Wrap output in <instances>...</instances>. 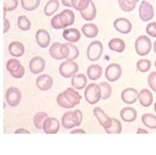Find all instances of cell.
Wrapping results in <instances>:
<instances>
[{
	"label": "cell",
	"instance_id": "8",
	"mask_svg": "<svg viewBox=\"0 0 156 155\" xmlns=\"http://www.w3.org/2000/svg\"><path fill=\"white\" fill-rule=\"evenodd\" d=\"M5 98L9 106H17L19 105L21 100V91L17 87H10L6 92Z\"/></svg>",
	"mask_w": 156,
	"mask_h": 155
},
{
	"label": "cell",
	"instance_id": "22",
	"mask_svg": "<svg viewBox=\"0 0 156 155\" xmlns=\"http://www.w3.org/2000/svg\"><path fill=\"white\" fill-rule=\"evenodd\" d=\"M9 50L10 54L16 57H21L25 51L23 44L18 41L12 42L9 45Z\"/></svg>",
	"mask_w": 156,
	"mask_h": 155
},
{
	"label": "cell",
	"instance_id": "17",
	"mask_svg": "<svg viewBox=\"0 0 156 155\" xmlns=\"http://www.w3.org/2000/svg\"><path fill=\"white\" fill-rule=\"evenodd\" d=\"M53 80L48 74H42L36 79L37 86L40 90L48 91L52 87Z\"/></svg>",
	"mask_w": 156,
	"mask_h": 155
},
{
	"label": "cell",
	"instance_id": "26",
	"mask_svg": "<svg viewBox=\"0 0 156 155\" xmlns=\"http://www.w3.org/2000/svg\"><path fill=\"white\" fill-rule=\"evenodd\" d=\"M88 78L91 80H97L101 77L102 74V69L98 64H93L87 69Z\"/></svg>",
	"mask_w": 156,
	"mask_h": 155
},
{
	"label": "cell",
	"instance_id": "32",
	"mask_svg": "<svg viewBox=\"0 0 156 155\" xmlns=\"http://www.w3.org/2000/svg\"><path fill=\"white\" fill-rule=\"evenodd\" d=\"M108 134H119L122 132L121 122L116 119L112 118V125L110 127L105 129Z\"/></svg>",
	"mask_w": 156,
	"mask_h": 155
},
{
	"label": "cell",
	"instance_id": "28",
	"mask_svg": "<svg viewBox=\"0 0 156 155\" xmlns=\"http://www.w3.org/2000/svg\"><path fill=\"white\" fill-rule=\"evenodd\" d=\"M138 1L139 0H118L119 7L121 10L126 12H130L134 10Z\"/></svg>",
	"mask_w": 156,
	"mask_h": 155
},
{
	"label": "cell",
	"instance_id": "21",
	"mask_svg": "<svg viewBox=\"0 0 156 155\" xmlns=\"http://www.w3.org/2000/svg\"><path fill=\"white\" fill-rule=\"evenodd\" d=\"M63 37L66 40L70 43H76L80 39L81 34L78 29L71 28L63 31Z\"/></svg>",
	"mask_w": 156,
	"mask_h": 155
},
{
	"label": "cell",
	"instance_id": "19",
	"mask_svg": "<svg viewBox=\"0 0 156 155\" xmlns=\"http://www.w3.org/2000/svg\"><path fill=\"white\" fill-rule=\"evenodd\" d=\"M138 99L142 106L149 107L153 103V96L151 92L149 90L144 88L139 93Z\"/></svg>",
	"mask_w": 156,
	"mask_h": 155
},
{
	"label": "cell",
	"instance_id": "40",
	"mask_svg": "<svg viewBox=\"0 0 156 155\" xmlns=\"http://www.w3.org/2000/svg\"><path fill=\"white\" fill-rule=\"evenodd\" d=\"M18 0H4V10L11 11L16 9L18 6Z\"/></svg>",
	"mask_w": 156,
	"mask_h": 155
},
{
	"label": "cell",
	"instance_id": "38",
	"mask_svg": "<svg viewBox=\"0 0 156 155\" xmlns=\"http://www.w3.org/2000/svg\"><path fill=\"white\" fill-rule=\"evenodd\" d=\"M18 26L23 31H27L31 27V22L26 16L21 15L18 19Z\"/></svg>",
	"mask_w": 156,
	"mask_h": 155
},
{
	"label": "cell",
	"instance_id": "24",
	"mask_svg": "<svg viewBox=\"0 0 156 155\" xmlns=\"http://www.w3.org/2000/svg\"><path fill=\"white\" fill-rule=\"evenodd\" d=\"M87 78L83 74L74 75L71 81L72 86L77 90L83 89L87 85Z\"/></svg>",
	"mask_w": 156,
	"mask_h": 155
},
{
	"label": "cell",
	"instance_id": "14",
	"mask_svg": "<svg viewBox=\"0 0 156 155\" xmlns=\"http://www.w3.org/2000/svg\"><path fill=\"white\" fill-rule=\"evenodd\" d=\"M46 63L44 59L39 56L32 58L29 63V68L31 72L34 74L41 73L45 68Z\"/></svg>",
	"mask_w": 156,
	"mask_h": 155
},
{
	"label": "cell",
	"instance_id": "49",
	"mask_svg": "<svg viewBox=\"0 0 156 155\" xmlns=\"http://www.w3.org/2000/svg\"><path fill=\"white\" fill-rule=\"evenodd\" d=\"M154 51L156 53V41L154 43Z\"/></svg>",
	"mask_w": 156,
	"mask_h": 155
},
{
	"label": "cell",
	"instance_id": "9",
	"mask_svg": "<svg viewBox=\"0 0 156 155\" xmlns=\"http://www.w3.org/2000/svg\"><path fill=\"white\" fill-rule=\"evenodd\" d=\"M139 15L143 21H148L152 19L154 15L153 7L146 1H143L139 7Z\"/></svg>",
	"mask_w": 156,
	"mask_h": 155
},
{
	"label": "cell",
	"instance_id": "18",
	"mask_svg": "<svg viewBox=\"0 0 156 155\" xmlns=\"http://www.w3.org/2000/svg\"><path fill=\"white\" fill-rule=\"evenodd\" d=\"M36 38L37 44L41 48H47L50 43V36L49 33L43 29H40L37 31Z\"/></svg>",
	"mask_w": 156,
	"mask_h": 155
},
{
	"label": "cell",
	"instance_id": "7",
	"mask_svg": "<svg viewBox=\"0 0 156 155\" xmlns=\"http://www.w3.org/2000/svg\"><path fill=\"white\" fill-rule=\"evenodd\" d=\"M103 53V46L99 41L92 42L87 50V57L92 61H96L101 57Z\"/></svg>",
	"mask_w": 156,
	"mask_h": 155
},
{
	"label": "cell",
	"instance_id": "3",
	"mask_svg": "<svg viewBox=\"0 0 156 155\" xmlns=\"http://www.w3.org/2000/svg\"><path fill=\"white\" fill-rule=\"evenodd\" d=\"M102 97L101 89L99 85L96 83H90L88 85L85 91V97L90 105L97 103Z\"/></svg>",
	"mask_w": 156,
	"mask_h": 155
},
{
	"label": "cell",
	"instance_id": "47",
	"mask_svg": "<svg viewBox=\"0 0 156 155\" xmlns=\"http://www.w3.org/2000/svg\"><path fill=\"white\" fill-rule=\"evenodd\" d=\"M15 134H20V133H27V134H30V132H29L28 130L24 129H23V128H21L19 129L18 130H17L15 133Z\"/></svg>",
	"mask_w": 156,
	"mask_h": 155
},
{
	"label": "cell",
	"instance_id": "16",
	"mask_svg": "<svg viewBox=\"0 0 156 155\" xmlns=\"http://www.w3.org/2000/svg\"><path fill=\"white\" fill-rule=\"evenodd\" d=\"M138 97V93L135 88H127L124 90L121 93L122 101L128 105L134 103Z\"/></svg>",
	"mask_w": 156,
	"mask_h": 155
},
{
	"label": "cell",
	"instance_id": "30",
	"mask_svg": "<svg viewBox=\"0 0 156 155\" xmlns=\"http://www.w3.org/2000/svg\"><path fill=\"white\" fill-rule=\"evenodd\" d=\"M141 120L147 127L150 129H156V116L153 114L146 113L142 116Z\"/></svg>",
	"mask_w": 156,
	"mask_h": 155
},
{
	"label": "cell",
	"instance_id": "6",
	"mask_svg": "<svg viewBox=\"0 0 156 155\" xmlns=\"http://www.w3.org/2000/svg\"><path fill=\"white\" fill-rule=\"evenodd\" d=\"M79 70L78 65L73 60H66L59 67V72L62 76L65 78H72Z\"/></svg>",
	"mask_w": 156,
	"mask_h": 155
},
{
	"label": "cell",
	"instance_id": "15",
	"mask_svg": "<svg viewBox=\"0 0 156 155\" xmlns=\"http://www.w3.org/2000/svg\"><path fill=\"white\" fill-rule=\"evenodd\" d=\"M115 29L122 34H128L132 29L131 22L125 18H119L115 20L114 22Z\"/></svg>",
	"mask_w": 156,
	"mask_h": 155
},
{
	"label": "cell",
	"instance_id": "29",
	"mask_svg": "<svg viewBox=\"0 0 156 155\" xmlns=\"http://www.w3.org/2000/svg\"><path fill=\"white\" fill-rule=\"evenodd\" d=\"M59 2L58 0H50L44 9V13L47 16L53 15L58 10Z\"/></svg>",
	"mask_w": 156,
	"mask_h": 155
},
{
	"label": "cell",
	"instance_id": "13",
	"mask_svg": "<svg viewBox=\"0 0 156 155\" xmlns=\"http://www.w3.org/2000/svg\"><path fill=\"white\" fill-rule=\"evenodd\" d=\"M94 115L97 118L101 125L105 129L110 127L112 125V118H110L104 113L102 109L97 107L94 109Z\"/></svg>",
	"mask_w": 156,
	"mask_h": 155
},
{
	"label": "cell",
	"instance_id": "50",
	"mask_svg": "<svg viewBox=\"0 0 156 155\" xmlns=\"http://www.w3.org/2000/svg\"><path fill=\"white\" fill-rule=\"evenodd\" d=\"M154 110H155V112H156V103L154 104Z\"/></svg>",
	"mask_w": 156,
	"mask_h": 155
},
{
	"label": "cell",
	"instance_id": "11",
	"mask_svg": "<svg viewBox=\"0 0 156 155\" xmlns=\"http://www.w3.org/2000/svg\"><path fill=\"white\" fill-rule=\"evenodd\" d=\"M60 123L58 120L53 117H48L44 122L43 129L46 134H56L58 132Z\"/></svg>",
	"mask_w": 156,
	"mask_h": 155
},
{
	"label": "cell",
	"instance_id": "51",
	"mask_svg": "<svg viewBox=\"0 0 156 155\" xmlns=\"http://www.w3.org/2000/svg\"><path fill=\"white\" fill-rule=\"evenodd\" d=\"M154 65H155V66L156 67V61H155V63H154Z\"/></svg>",
	"mask_w": 156,
	"mask_h": 155
},
{
	"label": "cell",
	"instance_id": "44",
	"mask_svg": "<svg viewBox=\"0 0 156 155\" xmlns=\"http://www.w3.org/2000/svg\"><path fill=\"white\" fill-rule=\"evenodd\" d=\"M4 33H6L10 28V21L5 18H4Z\"/></svg>",
	"mask_w": 156,
	"mask_h": 155
},
{
	"label": "cell",
	"instance_id": "34",
	"mask_svg": "<svg viewBox=\"0 0 156 155\" xmlns=\"http://www.w3.org/2000/svg\"><path fill=\"white\" fill-rule=\"evenodd\" d=\"M48 117V115L45 112L37 113L33 119V122L35 127L38 129H43V125L44 120Z\"/></svg>",
	"mask_w": 156,
	"mask_h": 155
},
{
	"label": "cell",
	"instance_id": "46",
	"mask_svg": "<svg viewBox=\"0 0 156 155\" xmlns=\"http://www.w3.org/2000/svg\"><path fill=\"white\" fill-rule=\"evenodd\" d=\"M71 134H79V133H81V134H85L86 132L82 130V129H75L73 131H72L70 132Z\"/></svg>",
	"mask_w": 156,
	"mask_h": 155
},
{
	"label": "cell",
	"instance_id": "33",
	"mask_svg": "<svg viewBox=\"0 0 156 155\" xmlns=\"http://www.w3.org/2000/svg\"><path fill=\"white\" fill-rule=\"evenodd\" d=\"M22 7L24 10L31 11L37 9L40 4V0H21Z\"/></svg>",
	"mask_w": 156,
	"mask_h": 155
},
{
	"label": "cell",
	"instance_id": "37",
	"mask_svg": "<svg viewBox=\"0 0 156 155\" xmlns=\"http://www.w3.org/2000/svg\"><path fill=\"white\" fill-rule=\"evenodd\" d=\"M151 67V63L149 60L141 59L138 61L136 63V67L139 71L145 73L150 70Z\"/></svg>",
	"mask_w": 156,
	"mask_h": 155
},
{
	"label": "cell",
	"instance_id": "10",
	"mask_svg": "<svg viewBox=\"0 0 156 155\" xmlns=\"http://www.w3.org/2000/svg\"><path fill=\"white\" fill-rule=\"evenodd\" d=\"M122 74V68L117 63L109 64L105 70V77L108 80L111 82L117 81L121 78Z\"/></svg>",
	"mask_w": 156,
	"mask_h": 155
},
{
	"label": "cell",
	"instance_id": "27",
	"mask_svg": "<svg viewBox=\"0 0 156 155\" xmlns=\"http://www.w3.org/2000/svg\"><path fill=\"white\" fill-rule=\"evenodd\" d=\"M108 46L109 48L112 51L118 53H122L126 49L125 42L122 40L118 38L112 39L109 42Z\"/></svg>",
	"mask_w": 156,
	"mask_h": 155
},
{
	"label": "cell",
	"instance_id": "48",
	"mask_svg": "<svg viewBox=\"0 0 156 155\" xmlns=\"http://www.w3.org/2000/svg\"><path fill=\"white\" fill-rule=\"evenodd\" d=\"M136 133L137 134H148V131L144 129H142V128H138V130L136 132Z\"/></svg>",
	"mask_w": 156,
	"mask_h": 155
},
{
	"label": "cell",
	"instance_id": "43",
	"mask_svg": "<svg viewBox=\"0 0 156 155\" xmlns=\"http://www.w3.org/2000/svg\"><path fill=\"white\" fill-rule=\"evenodd\" d=\"M51 25L52 27L55 29H62V27L61 26L59 18H58V14L55 15L51 21Z\"/></svg>",
	"mask_w": 156,
	"mask_h": 155
},
{
	"label": "cell",
	"instance_id": "1",
	"mask_svg": "<svg viewBox=\"0 0 156 155\" xmlns=\"http://www.w3.org/2000/svg\"><path fill=\"white\" fill-rule=\"evenodd\" d=\"M82 96L78 91L69 87L58 95L57 102L58 105L63 108H70L79 105Z\"/></svg>",
	"mask_w": 156,
	"mask_h": 155
},
{
	"label": "cell",
	"instance_id": "31",
	"mask_svg": "<svg viewBox=\"0 0 156 155\" xmlns=\"http://www.w3.org/2000/svg\"><path fill=\"white\" fill-rule=\"evenodd\" d=\"M62 45V44L61 43H55L51 46L49 49V53L53 58L58 60L63 59L61 53Z\"/></svg>",
	"mask_w": 156,
	"mask_h": 155
},
{
	"label": "cell",
	"instance_id": "25",
	"mask_svg": "<svg viewBox=\"0 0 156 155\" xmlns=\"http://www.w3.org/2000/svg\"><path fill=\"white\" fill-rule=\"evenodd\" d=\"M83 34L88 38H94L97 36L99 29L97 26L94 24H86L82 28Z\"/></svg>",
	"mask_w": 156,
	"mask_h": 155
},
{
	"label": "cell",
	"instance_id": "5",
	"mask_svg": "<svg viewBox=\"0 0 156 155\" xmlns=\"http://www.w3.org/2000/svg\"><path fill=\"white\" fill-rule=\"evenodd\" d=\"M6 67L10 74L16 78H22L25 74L24 67L17 59L12 58L9 60L6 64Z\"/></svg>",
	"mask_w": 156,
	"mask_h": 155
},
{
	"label": "cell",
	"instance_id": "4",
	"mask_svg": "<svg viewBox=\"0 0 156 155\" xmlns=\"http://www.w3.org/2000/svg\"><path fill=\"white\" fill-rule=\"evenodd\" d=\"M152 47L151 40L146 36H141L136 39L135 43V48L136 53L141 56L148 54Z\"/></svg>",
	"mask_w": 156,
	"mask_h": 155
},
{
	"label": "cell",
	"instance_id": "36",
	"mask_svg": "<svg viewBox=\"0 0 156 155\" xmlns=\"http://www.w3.org/2000/svg\"><path fill=\"white\" fill-rule=\"evenodd\" d=\"M90 0H72V7L79 11L85 10L89 6Z\"/></svg>",
	"mask_w": 156,
	"mask_h": 155
},
{
	"label": "cell",
	"instance_id": "39",
	"mask_svg": "<svg viewBox=\"0 0 156 155\" xmlns=\"http://www.w3.org/2000/svg\"><path fill=\"white\" fill-rule=\"evenodd\" d=\"M68 47V56L67 57L68 60H73L78 58L79 55V51L76 46L72 43H66Z\"/></svg>",
	"mask_w": 156,
	"mask_h": 155
},
{
	"label": "cell",
	"instance_id": "35",
	"mask_svg": "<svg viewBox=\"0 0 156 155\" xmlns=\"http://www.w3.org/2000/svg\"><path fill=\"white\" fill-rule=\"evenodd\" d=\"M101 89L102 100H107L111 97L112 92V87L107 82H102L99 84Z\"/></svg>",
	"mask_w": 156,
	"mask_h": 155
},
{
	"label": "cell",
	"instance_id": "20",
	"mask_svg": "<svg viewBox=\"0 0 156 155\" xmlns=\"http://www.w3.org/2000/svg\"><path fill=\"white\" fill-rule=\"evenodd\" d=\"M120 116L124 122H132L136 120L137 117V113L134 108L131 107H126L121 110Z\"/></svg>",
	"mask_w": 156,
	"mask_h": 155
},
{
	"label": "cell",
	"instance_id": "2",
	"mask_svg": "<svg viewBox=\"0 0 156 155\" xmlns=\"http://www.w3.org/2000/svg\"><path fill=\"white\" fill-rule=\"evenodd\" d=\"M83 119V115L81 111L76 110L65 113L62 118V123L66 129H70L75 126L80 125Z\"/></svg>",
	"mask_w": 156,
	"mask_h": 155
},
{
	"label": "cell",
	"instance_id": "12",
	"mask_svg": "<svg viewBox=\"0 0 156 155\" xmlns=\"http://www.w3.org/2000/svg\"><path fill=\"white\" fill-rule=\"evenodd\" d=\"M58 18L62 27V29L72 26L75 22V14L70 10H63L60 14H58Z\"/></svg>",
	"mask_w": 156,
	"mask_h": 155
},
{
	"label": "cell",
	"instance_id": "42",
	"mask_svg": "<svg viewBox=\"0 0 156 155\" xmlns=\"http://www.w3.org/2000/svg\"><path fill=\"white\" fill-rule=\"evenodd\" d=\"M147 33L153 37H156V22H152L147 24Z\"/></svg>",
	"mask_w": 156,
	"mask_h": 155
},
{
	"label": "cell",
	"instance_id": "23",
	"mask_svg": "<svg viewBox=\"0 0 156 155\" xmlns=\"http://www.w3.org/2000/svg\"><path fill=\"white\" fill-rule=\"evenodd\" d=\"M82 18L87 21H92L97 15V9L92 0H90L88 8L85 10L80 11Z\"/></svg>",
	"mask_w": 156,
	"mask_h": 155
},
{
	"label": "cell",
	"instance_id": "41",
	"mask_svg": "<svg viewBox=\"0 0 156 155\" xmlns=\"http://www.w3.org/2000/svg\"><path fill=\"white\" fill-rule=\"evenodd\" d=\"M148 83L149 86L156 92V71L151 72L148 77Z\"/></svg>",
	"mask_w": 156,
	"mask_h": 155
},
{
	"label": "cell",
	"instance_id": "45",
	"mask_svg": "<svg viewBox=\"0 0 156 155\" xmlns=\"http://www.w3.org/2000/svg\"><path fill=\"white\" fill-rule=\"evenodd\" d=\"M62 2L63 5L68 7H72V0H62Z\"/></svg>",
	"mask_w": 156,
	"mask_h": 155
}]
</instances>
